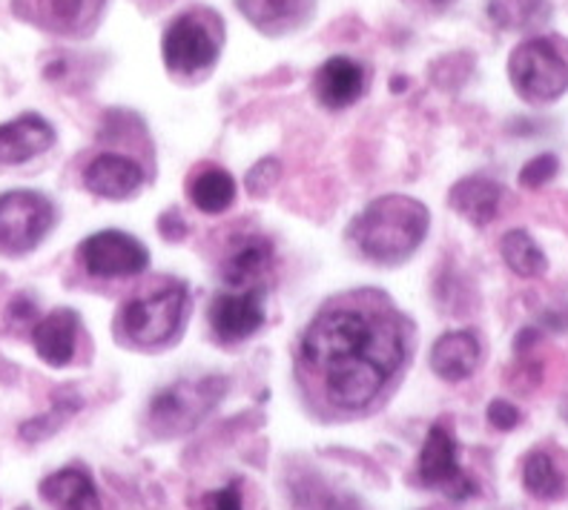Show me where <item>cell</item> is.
I'll use <instances>...</instances> for the list:
<instances>
[{"mask_svg":"<svg viewBox=\"0 0 568 510\" xmlns=\"http://www.w3.org/2000/svg\"><path fill=\"white\" fill-rule=\"evenodd\" d=\"M408 356L405 322L382 293L362 290L325 304L298 345L302 376L336 410H365Z\"/></svg>","mask_w":568,"mask_h":510,"instance_id":"obj_1","label":"cell"},{"mask_svg":"<svg viewBox=\"0 0 568 510\" xmlns=\"http://www.w3.org/2000/svg\"><path fill=\"white\" fill-rule=\"evenodd\" d=\"M428 210L410 195H385L367 204L351 224L356 247L382 264H396L419 249L428 233Z\"/></svg>","mask_w":568,"mask_h":510,"instance_id":"obj_2","label":"cell"},{"mask_svg":"<svg viewBox=\"0 0 568 510\" xmlns=\"http://www.w3.org/2000/svg\"><path fill=\"white\" fill-rule=\"evenodd\" d=\"M184 316H187V287L181 282H166L144 296L130 298L121 307L119 330L130 345L150 350L173 341Z\"/></svg>","mask_w":568,"mask_h":510,"instance_id":"obj_3","label":"cell"},{"mask_svg":"<svg viewBox=\"0 0 568 510\" xmlns=\"http://www.w3.org/2000/svg\"><path fill=\"white\" fill-rule=\"evenodd\" d=\"M224 43L222 18L210 9H190L179 14L161 38V55L166 70L179 75H199L213 70Z\"/></svg>","mask_w":568,"mask_h":510,"instance_id":"obj_4","label":"cell"},{"mask_svg":"<svg viewBox=\"0 0 568 510\" xmlns=\"http://www.w3.org/2000/svg\"><path fill=\"white\" fill-rule=\"evenodd\" d=\"M568 47L555 38H528L508 58V78L528 104H551L568 90Z\"/></svg>","mask_w":568,"mask_h":510,"instance_id":"obj_5","label":"cell"},{"mask_svg":"<svg viewBox=\"0 0 568 510\" xmlns=\"http://www.w3.org/2000/svg\"><path fill=\"white\" fill-rule=\"evenodd\" d=\"M227 390V381L210 376L202 381H179L164 387L150 401V428L159 436H175L193 430L204 416L219 405Z\"/></svg>","mask_w":568,"mask_h":510,"instance_id":"obj_6","label":"cell"},{"mask_svg":"<svg viewBox=\"0 0 568 510\" xmlns=\"http://www.w3.org/2000/svg\"><path fill=\"white\" fill-rule=\"evenodd\" d=\"M55 224V210L32 190L0 195V253L21 255L36 249Z\"/></svg>","mask_w":568,"mask_h":510,"instance_id":"obj_7","label":"cell"},{"mask_svg":"<svg viewBox=\"0 0 568 510\" xmlns=\"http://www.w3.org/2000/svg\"><path fill=\"white\" fill-rule=\"evenodd\" d=\"M419 479L425 488L439 490L454 502H465L479 493L477 482L459 465L457 439L443 421H437L425 436L423 453H419Z\"/></svg>","mask_w":568,"mask_h":510,"instance_id":"obj_8","label":"cell"},{"mask_svg":"<svg viewBox=\"0 0 568 510\" xmlns=\"http://www.w3.org/2000/svg\"><path fill=\"white\" fill-rule=\"evenodd\" d=\"M78 258H81L83 269L95 278L139 276L150 264V253L144 244L119 230H104V233L83 238V244L78 247Z\"/></svg>","mask_w":568,"mask_h":510,"instance_id":"obj_9","label":"cell"},{"mask_svg":"<svg viewBox=\"0 0 568 510\" xmlns=\"http://www.w3.org/2000/svg\"><path fill=\"white\" fill-rule=\"evenodd\" d=\"M273 242L267 235H239L222 258V278L233 290H258V284L271 276Z\"/></svg>","mask_w":568,"mask_h":510,"instance_id":"obj_10","label":"cell"},{"mask_svg":"<svg viewBox=\"0 0 568 510\" xmlns=\"http://www.w3.org/2000/svg\"><path fill=\"white\" fill-rule=\"evenodd\" d=\"M106 0H18V12L27 21L63 35H81L101 18Z\"/></svg>","mask_w":568,"mask_h":510,"instance_id":"obj_11","label":"cell"},{"mask_svg":"<svg viewBox=\"0 0 568 510\" xmlns=\"http://www.w3.org/2000/svg\"><path fill=\"white\" fill-rule=\"evenodd\" d=\"M210 327L222 341H242L264 325L262 290H239L215 296L207 310Z\"/></svg>","mask_w":568,"mask_h":510,"instance_id":"obj_12","label":"cell"},{"mask_svg":"<svg viewBox=\"0 0 568 510\" xmlns=\"http://www.w3.org/2000/svg\"><path fill=\"white\" fill-rule=\"evenodd\" d=\"M144 166L121 152H101L83 170V186L101 198H130L144 184Z\"/></svg>","mask_w":568,"mask_h":510,"instance_id":"obj_13","label":"cell"},{"mask_svg":"<svg viewBox=\"0 0 568 510\" xmlns=\"http://www.w3.org/2000/svg\"><path fill=\"white\" fill-rule=\"evenodd\" d=\"M365 92V70L345 55H333L313 75V95L327 110H345Z\"/></svg>","mask_w":568,"mask_h":510,"instance_id":"obj_14","label":"cell"},{"mask_svg":"<svg viewBox=\"0 0 568 510\" xmlns=\"http://www.w3.org/2000/svg\"><path fill=\"white\" fill-rule=\"evenodd\" d=\"M55 144V130L47 118L27 112L9 124H0V164H23Z\"/></svg>","mask_w":568,"mask_h":510,"instance_id":"obj_15","label":"cell"},{"mask_svg":"<svg viewBox=\"0 0 568 510\" xmlns=\"http://www.w3.org/2000/svg\"><path fill=\"white\" fill-rule=\"evenodd\" d=\"M479 361H483V347L471 330L445 333L430 350V370L445 381L471 379Z\"/></svg>","mask_w":568,"mask_h":510,"instance_id":"obj_16","label":"cell"},{"mask_svg":"<svg viewBox=\"0 0 568 510\" xmlns=\"http://www.w3.org/2000/svg\"><path fill=\"white\" fill-rule=\"evenodd\" d=\"M78 325H81V318L70 307L52 310L47 318H41L32 327V345H36L38 356L52 367L70 365L72 356H75Z\"/></svg>","mask_w":568,"mask_h":510,"instance_id":"obj_17","label":"cell"},{"mask_svg":"<svg viewBox=\"0 0 568 510\" xmlns=\"http://www.w3.org/2000/svg\"><path fill=\"white\" fill-rule=\"evenodd\" d=\"M313 3L316 0H236L239 12L267 35H282L302 27L313 14Z\"/></svg>","mask_w":568,"mask_h":510,"instance_id":"obj_18","label":"cell"},{"mask_svg":"<svg viewBox=\"0 0 568 510\" xmlns=\"http://www.w3.org/2000/svg\"><path fill=\"white\" fill-rule=\"evenodd\" d=\"M450 207L457 210L465 221H471L474 227H488L499 213L503 201V186L483 175H471L454 184L448 195Z\"/></svg>","mask_w":568,"mask_h":510,"instance_id":"obj_19","label":"cell"},{"mask_svg":"<svg viewBox=\"0 0 568 510\" xmlns=\"http://www.w3.org/2000/svg\"><path fill=\"white\" fill-rule=\"evenodd\" d=\"M41 497L58 510H101L92 476L81 468H63L41 482Z\"/></svg>","mask_w":568,"mask_h":510,"instance_id":"obj_20","label":"cell"},{"mask_svg":"<svg viewBox=\"0 0 568 510\" xmlns=\"http://www.w3.org/2000/svg\"><path fill=\"white\" fill-rule=\"evenodd\" d=\"M523 484L534 499L540 502H557L566 497L568 482L560 465L555 462V456H548L546 450H534L523 462Z\"/></svg>","mask_w":568,"mask_h":510,"instance_id":"obj_21","label":"cell"},{"mask_svg":"<svg viewBox=\"0 0 568 510\" xmlns=\"http://www.w3.org/2000/svg\"><path fill=\"white\" fill-rule=\"evenodd\" d=\"M190 201L202 213H224L236 201V181L219 166H210V170H204V173L190 181Z\"/></svg>","mask_w":568,"mask_h":510,"instance_id":"obj_22","label":"cell"},{"mask_svg":"<svg viewBox=\"0 0 568 510\" xmlns=\"http://www.w3.org/2000/svg\"><path fill=\"white\" fill-rule=\"evenodd\" d=\"M499 253H503L506 264L511 267V273H517L523 278H537L548 269L546 253L537 247V242H534L526 230H511V233L503 235Z\"/></svg>","mask_w":568,"mask_h":510,"instance_id":"obj_23","label":"cell"},{"mask_svg":"<svg viewBox=\"0 0 568 510\" xmlns=\"http://www.w3.org/2000/svg\"><path fill=\"white\" fill-rule=\"evenodd\" d=\"M548 12V0H488L491 21L503 29H528Z\"/></svg>","mask_w":568,"mask_h":510,"instance_id":"obj_24","label":"cell"},{"mask_svg":"<svg viewBox=\"0 0 568 510\" xmlns=\"http://www.w3.org/2000/svg\"><path fill=\"white\" fill-rule=\"evenodd\" d=\"M83 401L78 399L75 394H61L55 399V407L49 410L47 416H38V419L27 421V425H21V436L27 441H41L47 439V436L55 434L58 428H63L67 421H70L72 414H78L81 410Z\"/></svg>","mask_w":568,"mask_h":510,"instance_id":"obj_25","label":"cell"},{"mask_svg":"<svg viewBox=\"0 0 568 510\" xmlns=\"http://www.w3.org/2000/svg\"><path fill=\"white\" fill-rule=\"evenodd\" d=\"M557 170H560V161H557V155H551V152H546V155H537V159H531L520 170V186H526V190H540L542 184H548V181L555 178Z\"/></svg>","mask_w":568,"mask_h":510,"instance_id":"obj_26","label":"cell"},{"mask_svg":"<svg viewBox=\"0 0 568 510\" xmlns=\"http://www.w3.org/2000/svg\"><path fill=\"white\" fill-rule=\"evenodd\" d=\"M202 510H242V488H239V482H230L227 488L204 493Z\"/></svg>","mask_w":568,"mask_h":510,"instance_id":"obj_27","label":"cell"},{"mask_svg":"<svg viewBox=\"0 0 568 510\" xmlns=\"http://www.w3.org/2000/svg\"><path fill=\"white\" fill-rule=\"evenodd\" d=\"M523 421L520 410L511 405V401L506 399H494L491 405H488V425L497 430H503V434H508V430H514L517 425Z\"/></svg>","mask_w":568,"mask_h":510,"instance_id":"obj_28","label":"cell"},{"mask_svg":"<svg viewBox=\"0 0 568 510\" xmlns=\"http://www.w3.org/2000/svg\"><path fill=\"white\" fill-rule=\"evenodd\" d=\"M278 178V161L276 159H267V161H258L247 175V186L253 195H262L267 186L276 184Z\"/></svg>","mask_w":568,"mask_h":510,"instance_id":"obj_29","label":"cell"},{"mask_svg":"<svg viewBox=\"0 0 568 510\" xmlns=\"http://www.w3.org/2000/svg\"><path fill=\"white\" fill-rule=\"evenodd\" d=\"M7 316H9V322H12V325H18V327H27V325L36 327L38 325V307H36V302H32V298H27V296L12 298Z\"/></svg>","mask_w":568,"mask_h":510,"instance_id":"obj_30","label":"cell"},{"mask_svg":"<svg viewBox=\"0 0 568 510\" xmlns=\"http://www.w3.org/2000/svg\"><path fill=\"white\" fill-rule=\"evenodd\" d=\"M159 230L164 233L166 242H179L187 233V224H184V218L179 213H164L159 221Z\"/></svg>","mask_w":568,"mask_h":510,"instance_id":"obj_31","label":"cell"},{"mask_svg":"<svg viewBox=\"0 0 568 510\" xmlns=\"http://www.w3.org/2000/svg\"><path fill=\"white\" fill-rule=\"evenodd\" d=\"M537 341H540V330H537V327H526V330L517 336L514 347H517V353H528L534 345H537Z\"/></svg>","mask_w":568,"mask_h":510,"instance_id":"obj_32","label":"cell"},{"mask_svg":"<svg viewBox=\"0 0 568 510\" xmlns=\"http://www.w3.org/2000/svg\"><path fill=\"white\" fill-rule=\"evenodd\" d=\"M405 86H408V81H405V78H394V81H390V90L394 92L405 90Z\"/></svg>","mask_w":568,"mask_h":510,"instance_id":"obj_33","label":"cell"},{"mask_svg":"<svg viewBox=\"0 0 568 510\" xmlns=\"http://www.w3.org/2000/svg\"><path fill=\"white\" fill-rule=\"evenodd\" d=\"M434 3H445V0H434Z\"/></svg>","mask_w":568,"mask_h":510,"instance_id":"obj_34","label":"cell"}]
</instances>
